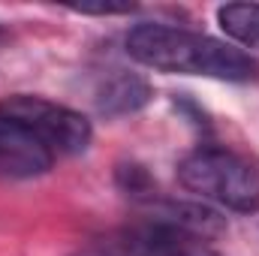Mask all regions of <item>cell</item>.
<instances>
[{
    "mask_svg": "<svg viewBox=\"0 0 259 256\" xmlns=\"http://www.w3.org/2000/svg\"><path fill=\"white\" fill-rule=\"evenodd\" d=\"M127 55L136 64L157 72L202 75L217 81H250L259 64L241 49L169 24H136L127 33Z\"/></svg>",
    "mask_w": 259,
    "mask_h": 256,
    "instance_id": "6da1fadb",
    "label": "cell"
},
{
    "mask_svg": "<svg viewBox=\"0 0 259 256\" xmlns=\"http://www.w3.org/2000/svg\"><path fill=\"white\" fill-rule=\"evenodd\" d=\"M178 181L199 199L217 202L229 211H259V169L235 151L199 148L178 163Z\"/></svg>",
    "mask_w": 259,
    "mask_h": 256,
    "instance_id": "7a4b0ae2",
    "label": "cell"
},
{
    "mask_svg": "<svg viewBox=\"0 0 259 256\" xmlns=\"http://www.w3.org/2000/svg\"><path fill=\"white\" fill-rule=\"evenodd\" d=\"M0 112H6L9 118L33 130L39 136V142L55 157L58 154H64V157L81 154V151H88V145L94 139V127L81 112L66 109L52 100H42V97H30V94L6 97V100H0Z\"/></svg>",
    "mask_w": 259,
    "mask_h": 256,
    "instance_id": "3957f363",
    "label": "cell"
},
{
    "mask_svg": "<svg viewBox=\"0 0 259 256\" xmlns=\"http://www.w3.org/2000/svg\"><path fill=\"white\" fill-rule=\"evenodd\" d=\"M121 256H220L211 238L178 223L151 217L145 226L130 229L121 238Z\"/></svg>",
    "mask_w": 259,
    "mask_h": 256,
    "instance_id": "277c9868",
    "label": "cell"
},
{
    "mask_svg": "<svg viewBox=\"0 0 259 256\" xmlns=\"http://www.w3.org/2000/svg\"><path fill=\"white\" fill-rule=\"evenodd\" d=\"M55 166V154L39 142L33 130L0 112V178L30 181Z\"/></svg>",
    "mask_w": 259,
    "mask_h": 256,
    "instance_id": "5b68a950",
    "label": "cell"
},
{
    "mask_svg": "<svg viewBox=\"0 0 259 256\" xmlns=\"http://www.w3.org/2000/svg\"><path fill=\"white\" fill-rule=\"evenodd\" d=\"M154 91L151 84L136 75V72H115L109 75L100 88H97V112L106 115V118H121V115H133L139 109H145L151 103Z\"/></svg>",
    "mask_w": 259,
    "mask_h": 256,
    "instance_id": "8992f818",
    "label": "cell"
},
{
    "mask_svg": "<svg viewBox=\"0 0 259 256\" xmlns=\"http://www.w3.org/2000/svg\"><path fill=\"white\" fill-rule=\"evenodd\" d=\"M217 24L238 46L259 49V3H226V6H220Z\"/></svg>",
    "mask_w": 259,
    "mask_h": 256,
    "instance_id": "52a82bcc",
    "label": "cell"
},
{
    "mask_svg": "<svg viewBox=\"0 0 259 256\" xmlns=\"http://www.w3.org/2000/svg\"><path fill=\"white\" fill-rule=\"evenodd\" d=\"M118 187L133 199H154L157 196V184L151 181L145 166H136V163L118 166Z\"/></svg>",
    "mask_w": 259,
    "mask_h": 256,
    "instance_id": "ba28073f",
    "label": "cell"
},
{
    "mask_svg": "<svg viewBox=\"0 0 259 256\" xmlns=\"http://www.w3.org/2000/svg\"><path fill=\"white\" fill-rule=\"evenodd\" d=\"M136 6L133 3H121V6H109V3H97V6H75V12L81 15H127Z\"/></svg>",
    "mask_w": 259,
    "mask_h": 256,
    "instance_id": "9c48e42d",
    "label": "cell"
}]
</instances>
